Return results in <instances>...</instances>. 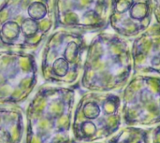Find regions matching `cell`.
Segmentation results:
<instances>
[{
    "instance_id": "ba28073f",
    "label": "cell",
    "mask_w": 160,
    "mask_h": 143,
    "mask_svg": "<svg viewBox=\"0 0 160 143\" xmlns=\"http://www.w3.org/2000/svg\"><path fill=\"white\" fill-rule=\"evenodd\" d=\"M153 143H160V125L153 131Z\"/></svg>"
},
{
    "instance_id": "5b68a950",
    "label": "cell",
    "mask_w": 160,
    "mask_h": 143,
    "mask_svg": "<svg viewBox=\"0 0 160 143\" xmlns=\"http://www.w3.org/2000/svg\"><path fill=\"white\" fill-rule=\"evenodd\" d=\"M133 75L160 76V24L154 22L149 28L132 38Z\"/></svg>"
},
{
    "instance_id": "6da1fadb",
    "label": "cell",
    "mask_w": 160,
    "mask_h": 143,
    "mask_svg": "<svg viewBox=\"0 0 160 143\" xmlns=\"http://www.w3.org/2000/svg\"><path fill=\"white\" fill-rule=\"evenodd\" d=\"M133 74L129 40L116 33H101L89 46L83 83L90 90L123 89Z\"/></svg>"
},
{
    "instance_id": "277c9868",
    "label": "cell",
    "mask_w": 160,
    "mask_h": 143,
    "mask_svg": "<svg viewBox=\"0 0 160 143\" xmlns=\"http://www.w3.org/2000/svg\"><path fill=\"white\" fill-rule=\"evenodd\" d=\"M152 0H110L109 26L131 40L154 22Z\"/></svg>"
},
{
    "instance_id": "52a82bcc",
    "label": "cell",
    "mask_w": 160,
    "mask_h": 143,
    "mask_svg": "<svg viewBox=\"0 0 160 143\" xmlns=\"http://www.w3.org/2000/svg\"><path fill=\"white\" fill-rule=\"evenodd\" d=\"M154 7V18L155 22L160 24V0H152Z\"/></svg>"
},
{
    "instance_id": "3957f363",
    "label": "cell",
    "mask_w": 160,
    "mask_h": 143,
    "mask_svg": "<svg viewBox=\"0 0 160 143\" xmlns=\"http://www.w3.org/2000/svg\"><path fill=\"white\" fill-rule=\"evenodd\" d=\"M78 121V135L82 141L105 139L121 126V97L118 95L90 94L82 102Z\"/></svg>"
},
{
    "instance_id": "7a4b0ae2",
    "label": "cell",
    "mask_w": 160,
    "mask_h": 143,
    "mask_svg": "<svg viewBox=\"0 0 160 143\" xmlns=\"http://www.w3.org/2000/svg\"><path fill=\"white\" fill-rule=\"evenodd\" d=\"M120 97L127 126H151L160 123V76L133 75Z\"/></svg>"
},
{
    "instance_id": "8992f818",
    "label": "cell",
    "mask_w": 160,
    "mask_h": 143,
    "mask_svg": "<svg viewBox=\"0 0 160 143\" xmlns=\"http://www.w3.org/2000/svg\"><path fill=\"white\" fill-rule=\"evenodd\" d=\"M109 143H150L148 131L135 126H128L120 130Z\"/></svg>"
}]
</instances>
